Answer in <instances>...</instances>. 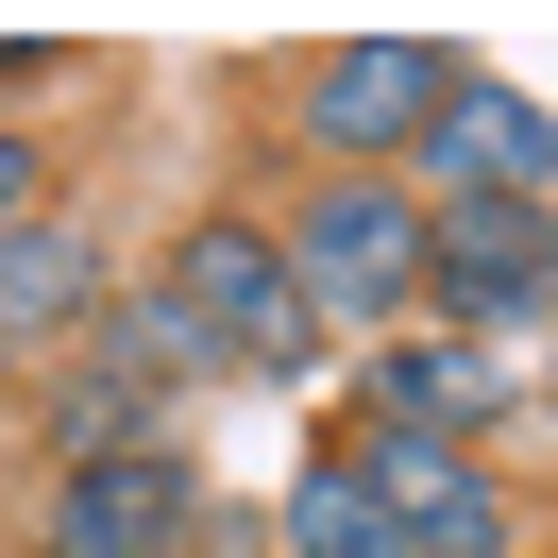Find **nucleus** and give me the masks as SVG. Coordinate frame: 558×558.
<instances>
[{
    "instance_id": "obj_1",
    "label": "nucleus",
    "mask_w": 558,
    "mask_h": 558,
    "mask_svg": "<svg viewBox=\"0 0 558 558\" xmlns=\"http://www.w3.org/2000/svg\"><path fill=\"white\" fill-rule=\"evenodd\" d=\"M271 254H288V288H305L322 339H339V322H407V305H423V204H407V170H322L305 204L271 220Z\"/></svg>"
},
{
    "instance_id": "obj_2",
    "label": "nucleus",
    "mask_w": 558,
    "mask_h": 558,
    "mask_svg": "<svg viewBox=\"0 0 558 558\" xmlns=\"http://www.w3.org/2000/svg\"><path fill=\"white\" fill-rule=\"evenodd\" d=\"M153 288L186 305L204 373H305V355H322V322H305V288H288V254H271L254 204H204L170 254H153Z\"/></svg>"
},
{
    "instance_id": "obj_3",
    "label": "nucleus",
    "mask_w": 558,
    "mask_h": 558,
    "mask_svg": "<svg viewBox=\"0 0 558 558\" xmlns=\"http://www.w3.org/2000/svg\"><path fill=\"white\" fill-rule=\"evenodd\" d=\"M457 69H474V51H440V35H355V51H322V69L288 85V136H305L322 170H407L423 119L457 102Z\"/></svg>"
},
{
    "instance_id": "obj_4",
    "label": "nucleus",
    "mask_w": 558,
    "mask_h": 558,
    "mask_svg": "<svg viewBox=\"0 0 558 558\" xmlns=\"http://www.w3.org/2000/svg\"><path fill=\"white\" fill-rule=\"evenodd\" d=\"M542 186H558V119L524 102V85L457 69V102L423 119V153H407V204L440 220V204H542Z\"/></svg>"
},
{
    "instance_id": "obj_5",
    "label": "nucleus",
    "mask_w": 558,
    "mask_h": 558,
    "mask_svg": "<svg viewBox=\"0 0 558 558\" xmlns=\"http://www.w3.org/2000/svg\"><path fill=\"white\" fill-rule=\"evenodd\" d=\"M186 524H204V490H186V457H69L51 474V542L35 558H170Z\"/></svg>"
},
{
    "instance_id": "obj_6",
    "label": "nucleus",
    "mask_w": 558,
    "mask_h": 558,
    "mask_svg": "<svg viewBox=\"0 0 558 558\" xmlns=\"http://www.w3.org/2000/svg\"><path fill=\"white\" fill-rule=\"evenodd\" d=\"M85 322H102V238H85L69 204H35L17 238H0V373L51 355V339H85Z\"/></svg>"
},
{
    "instance_id": "obj_7",
    "label": "nucleus",
    "mask_w": 558,
    "mask_h": 558,
    "mask_svg": "<svg viewBox=\"0 0 558 558\" xmlns=\"http://www.w3.org/2000/svg\"><path fill=\"white\" fill-rule=\"evenodd\" d=\"M490 407H508V373L457 355V339H389V355H373V423H389V440H457V457H474Z\"/></svg>"
},
{
    "instance_id": "obj_8",
    "label": "nucleus",
    "mask_w": 558,
    "mask_h": 558,
    "mask_svg": "<svg viewBox=\"0 0 558 558\" xmlns=\"http://www.w3.org/2000/svg\"><path fill=\"white\" fill-rule=\"evenodd\" d=\"M271 558H407L389 542V490H373V457H305V474H288V508H271Z\"/></svg>"
},
{
    "instance_id": "obj_9",
    "label": "nucleus",
    "mask_w": 558,
    "mask_h": 558,
    "mask_svg": "<svg viewBox=\"0 0 558 558\" xmlns=\"http://www.w3.org/2000/svg\"><path fill=\"white\" fill-rule=\"evenodd\" d=\"M51 440H69V457H153V440H170V389H153L136 355L85 339V373L51 389Z\"/></svg>"
},
{
    "instance_id": "obj_10",
    "label": "nucleus",
    "mask_w": 558,
    "mask_h": 558,
    "mask_svg": "<svg viewBox=\"0 0 558 558\" xmlns=\"http://www.w3.org/2000/svg\"><path fill=\"white\" fill-rule=\"evenodd\" d=\"M51 204V170H35V136H0V238H17V220Z\"/></svg>"
}]
</instances>
